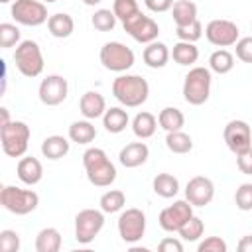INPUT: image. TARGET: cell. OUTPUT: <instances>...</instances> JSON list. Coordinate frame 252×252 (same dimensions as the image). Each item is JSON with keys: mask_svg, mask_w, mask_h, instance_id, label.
Listing matches in <instances>:
<instances>
[{"mask_svg": "<svg viewBox=\"0 0 252 252\" xmlns=\"http://www.w3.org/2000/svg\"><path fill=\"white\" fill-rule=\"evenodd\" d=\"M112 94L122 106L136 108V106H142L148 100L150 85L140 75H128V73L118 75L112 81Z\"/></svg>", "mask_w": 252, "mask_h": 252, "instance_id": "6da1fadb", "label": "cell"}, {"mask_svg": "<svg viewBox=\"0 0 252 252\" xmlns=\"http://www.w3.org/2000/svg\"><path fill=\"white\" fill-rule=\"evenodd\" d=\"M83 167L94 187H110L116 179V167L102 148H89L83 154Z\"/></svg>", "mask_w": 252, "mask_h": 252, "instance_id": "7a4b0ae2", "label": "cell"}, {"mask_svg": "<svg viewBox=\"0 0 252 252\" xmlns=\"http://www.w3.org/2000/svg\"><path fill=\"white\" fill-rule=\"evenodd\" d=\"M213 75L209 67H191L183 79V98L193 106H201L211 96Z\"/></svg>", "mask_w": 252, "mask_h": 252, "instance_id": "3957f363", "label": "cell"}, {"mask_svg": "<svg viewBox=\"0 0 252 252\" xmlns=\"http://www.w3.org/2000/svg\"><path fill=\"white\" fill-rule=\"evenodd\" d=\"M32 130L22 120H10L8 124L0 126V142L2 150L10 158H22L28 152Z\"/></svg>", "mask_w": 252, "mask_h": 252, "instance_id": "277c9868", "label": "cell"}, {"mask_svg": "<svg viewBox=\"0 0 252 252\" xmlns=\"http://www.w3.org/2000/svg\"><path fill=\"white\" fill-rule=\"evenodd\" d=\"M0 205L14 215H30L39 205V195L32 189H22L16 185H4L0 189Z\"/></svg>", "mask_w": 252, "mask_h": 252, "instance_id": "5b68a950", "label": "cell"}, {"mask_svg": "<svg viewBox=\"0 0 252 252\" xmlns=\"http://www.w3.org/2000/svg\"><path fill=\"white\" fill-rule=\"evenodd\" d=\"M14 63L16 69L24 75V77H39L43 71V53L37 41L33 39H24L16 45L14 51Z\"/></svg>", "mask_w": 252, "mask_h": 252, "instance_id": "8992f818", "label": "cell"}, {"mask_svg": "<svg viewBox=\"0 0 252 252\" xmlns=\"http://www.w3.org/2000/svg\"><path fill=\"white\" fill-rule=\"evenodd\" d=\"M100 63L104 69L108 71H114V73H124L128 71L134 61H136V55L134 51L120 43V41H106L102 47H100Z\"/></svg>", "mask_w": 252, "mask_h": 252, "instance_id": "52a82bcc", "label": "cell"}, {"mask_svg": "<svg viewBox=\"0 0 252 252\" xmlns=\"http://www.w3.org/2000/svg\"><path fill=\"white\" fill-rule=\"evenodd\" d=\"M104 226V213L98 209H83L75 217V240L91 244Z\"/></svg>", "mask_w": 252, "mask_h": 252, "instance_id": "ba28073f", "label": "cell"}, {"mask_svg": "<svg viewBox=\"0 0 252 252\" xmlns=\"http://www.w3.org/2000/svg\"><path fill=\"white\" fill-rule=\"evenodd\" d=\"M12 18L16 20V24L22 26H41L49 20L47 16V6L41 0H14L12 8H10Z\"/></svg>", "mask_w": 252, "mask_h": 252, "instance_id": "9c48e42d", "label": "cell"}, {"mask_svg": "<svg viewBox=\"0 0 252 252\" xmlns=\"http://www.w3.org/2000/svg\"><path fill=\"white\" fill-rule=\"evenodd\" d=\"M146 232V215L142 209L130 207L126 211L120 213L118 217V234L124 242L134 244L138 240H142Z\"/></svg>", "mask_w": 252, "mask_h": 252, "instance_id": "30bf717a", "label": "cell"}, {"mask_svg": "<svg viewBox=\"0 0 252 252\" xmlns=\"http://www.w3.org/2000/svg\"><path fill=\"white\" fill-rule=\"evenodd\" d=\"M205 37L215 47H230L240 39V30L230 20H211L205 26Z\"/></svg>", "mask_w": 252, "mask_h": 252, "instance_id": "8fae6325", "label": "cell"}, {"mask_svg": "<svg viewBox=\"0 0 252 252\" xmlns=\"http://www.w3.org/2000/svg\"><path fill=\"white\" fill-rule=\"evenodd\" d=\"M122 26H124V32H126L132 39H136L138 43H146V45H148V43L156 41L158 35H159V26H158V22L152 20L150 16L142 14V12H138V14L132 16L130 20L122 22Z\"/></svg>", "mask_w": 252, "mask_h": 252, "instance_id": "7c38bea8", "label": "cell"}, {"mask_svg": "<svg viewBox=\"0 0 252 252\" xmlns=\"http://www.w3.org/2000/svg\"><path fill=\"white\" fill-rule=\"evenodd\" d=\"M193 217V205L187 199H179L173 205L161 209L158 222L165 232H179V228Z\"/></svg>", "mask_w": 252, "mask_h": 252, "instance_id": "4fadbf2b", "label": "cell"}, {"mask_svg": "<svg viewBox=\"0 0 252 252\" xmlns=\"http://www.w3.org/2000/svg\"><path fill=\"white\" fill-rule=\"evenodd\" d=\"M222 138H224L226 148L234 156L246 152L248 148H252V130H250V124L246 120H238V118L236 120H230L224 126Z\"/></svg>", "mask_w": 252, "mask_h": 252, "instance_id": "5bb4252c", "label": "cell"}, {"mask_svg": "<svg viewBox=\"0 0 252 252\" xmlns=\"http://www.w3.org/2000/svg\"><path fill=\"white\" fill-rule=\"evenodd\" d=\"M69 85L61 75H47L37 89V96L45 106H57L67 98Z\"/></svg>", "mask_w": 252, "mask_h": 252, "instance_id": "9a60e30c", "label": "cell"}, {"mask_svg": "<svg viewBox=\"0 0 252 252\" xmlns=\"http://www.w3.org/2000/svg\"><path fill=\"white\" fill-rule=\"evenodd\" d=\"M215 197V183L205 175H195L185 185V199L193 207H205Z\"/></svg>", "mask_w": 252, "mask_h": 252, "instance_id": "2e32d148", "label": "cell"}, {"mask_svg": "<svg viewBox=\"0 0 252 252\" xmlns=\"http://www.w3.org/2000/svg\"><path fill=\"white\" fill-rule=\"evenodd\" d=\"M148 158H150V148L144 142H130L118 154V161L128 169L144 165L148 161Z\"/></svg>", "mask_w": 252, "mask_h": 252, "instance_id": "e0dca14e", "label": "cell"}, {"mask_svg": "<svg viewBox=\"0 0 252 252\" xmlns=\"http://www.w3.org/2000/svg\"><path fill=\"white\" fill-rule=\"evenodd\" d=\"M16 175L26 185H37L43 177V165L33 156H22L16 165Z\"/></svg>", "mask_w": 252, "mask_h": 252, "instance_id": "ac0fdd59", "label": "cell"}, {"mask_svg": "<svg viewBox=\"0 0 252 252\" xmlns=\"http://www.w3.org/2000/svg\"><path fill=\"white\" fill-rule=\"evenodd\" d=\"M79 108H81V114L87 118V120H94V118H102V114L106 112V100L100 93L96 91H87L81 100H79Z\"/></svg>", "mask_w": 252, "mask_h": 252, "instance_id": "d6986e66", "label": "cell"}, {"mask_svg": "<svg viewBox=\"0 0 252 252\" xmlns=\"http://www.w3.org/2000/svg\"><path fill=\"white\" fill-rule=\"evenodd\" d=\"M169 57H171V51L167 49V45L163 41H158V39L152 41V43H148L144 47V51H142V59H144V63L150 69H161V67H165L167 61H169Z\"/></svg>", "mask_w": 252, "mask_h": 252, "instance_id": "ffe728a7", "label": "cell"}, {"mask_svg": "<svg viewBox=\"0 0 252 252\" xmlns=\"http://www.w3.org/2000/svg\"><path fill=\"white\" fill-rule=\"evenodd\" d=\"M47 30H49V33L53 37L65 39V37H69L75 32V20L69 14H65V12L51 14L49 20H47Z\"/></svg>", "mask_w": 252, "mask_h": 252, "instance_id": "44dd1931", "label": "cell"}, {"mask_svg": "<svg viewBox=\"0 0 252 252\" xmlns=\"http://www.w3.org/2000/svg\"><path fill=\"white\" fill-rule=\"evenodd\" d=\"M130 118H128V112L120 106H110L106 108V112L102 114V126L106 132L110 134H120L126 130Z\"/></svg>", "mask_w": 252, "mask_h": 252, "instance_id": "7402d4cb", "label": "cell"}, {"mask_svg": "<svg viewBox=\"0 0 252 252\" xmlns=\"http://www.w3.org/2000/svg\"><path fill=\"white\" fill-rule=\"evenodd\" d=\"M69 140L59 136V134H53V136H47L43 142H41V154L43 158L55 161V159H61L69 154Z\"/></svg>", "mask_w": 252, "mask_h": 252, "instance_id": "603a6c76", "label": "cell"}, {"mask_svg": "<svg viewBox=\"0 0 252 252\" xmlns=\"http://www.w3.org/2000/svg\"><path fill=\"white\" fill-rule=\"evenodd\" d=\"M156 128H158V118L152 114V112H138L134 118H132V132L136 138L140 140H148L156 134Z\"/></svg>", "mask_w": 252, "mask_h": 252, "instance_id": "cb8c5ba5", "label": "cell"}, {"mask_svg": "<svg viewBox=\"0 0 252 252\" xmlns=\"http://www.w3.org/2000/svg\"><path fill=\"white\" fill-rule=\"evenodd\" d=\"M61 244H63L61 232L57 228H53V226L41 228L37 232V236H35V250L37 252H59Z\"/></svg>", "mask_w": 252, "mask_h": 252, "instance_id": "d4e9b609", "label": "cell"}, {"mask_svg": "<svg viewBox=\"0 0 252 252\" xmlns=\"http://www.w3.org/2000/svg\"><path fill=\"white\" fill-rule=\"evenodd\" d=\"M96 138V128L93 126L91 120H75L71 126H69V140L75 142V144H81V146H87L91 144L93 140Z\"/></svg>", "mask_w": 252, "mask_h": 252, "instance_id": "484cf974", "label": "cell"}, {"mask_svg": "<svg viewBox=\"0 0 252 252\" xmlns=\"http://www.w3.org/2000/svg\"><path fill=\"white\" fill-rule=\"evenodd\" d=\"M171 57L177 65H183V67H191L193 63H197L199 59V49L195 43L191 41H177L171 49Z\"/></svg>", "mask_w": 252, "mask_h": 252, "instance_id": "4316f807", "label": "cell"}, {"mask_svg": "<svg viewBox=\"0 0 252 252\" xmlns=\"http://www.w3.org/2000/svg\"><path fill=\"white\" fill-rule=\"evenodd\" d=\"M152 187H154V193L163 199H171L179 193V181L171 173H158L152 181Z\"/></svg>", "mask_w": 252, "mask_h": 252, "instance_id": "83f0119b", "label": "cell"}, {"mask_svg": "<svg viewBox=\"0 0 252 252\" xmlns=\"http://www.w3.org/2000/svg\"><path fill=\"white\" fill-rule=\"evenodd\" d=\"M175 26H187L197 20V4L191 0H175L171 6Z\"/></svg>", "mask_w": 252, "mask_h": 252, "instance_id": "f1b7e54d", "label": "cell"}, {"mask_svg": "<svg viewBox=\"0 0 252 252\" xmlns=\"http://www.w3.org/2000/svg\"><path fill=\"white\" fill-rule=\"evenodd\" d=\"M158 124L165 130V132H175L181 130L185 126V116L179 108L175 106H165L159 114H158Z\"/></svg>", "mask_w": 252, "mask_h": 252, "instance_id": "f546056e", "label": "cell"}, {"mask_svg": "<svg viewBox=\"0 0 252 252\" xmlns=\"http://www.w3.org/2000/svg\"><path fill=\"white\" fill-rule=\"evenodd\" d=\"M232 67H234V55L228 49H220L219 47L217 51L211 53V57H209V69L213 73L226 75V73L232 71Z\"/></svg>", "mask_w": 252, "mask_h": 252, "instance_id": "4dcf8cb0", "label": "cell"}, {"mask_svg": "<svg viewBox=\"0 0 252 252\" xmlns=\"http://www.w3.org/2000/svg\"><path fill=\"white\" fill-rule=\"evenodd\" d=\"M165 146L169 152L173 154H189L193 150V140L189 134H185L183 130H175V132H167L165 136Z\"/></svg>", "mask_w": 252, "mask_h": 252, "instance_id": "1f68e13d", "label": "cell"}, {"mask_svg": "<svg viewBox=\"0 0 252 252\" xmlns=\"http://www.w3.org/2000/svg\"><path fill=\"white\" fill-rule=\"evenodd\" d=\"M98 205H100V211L106 213V215L118 213V211H122L124 205H126V195H124L120 189H110V191H106V193L100 195Z\"/></svg>", "mask_w": 252, "mask_h": 252, "instance_id": "d6a6232c", "label": "cell"}, {"mask_svg": "<svg viewBox=\"0 0 252 252\" xmlns=\"http://www.w3.org/2000/svg\"><path fill=\"white\" fill-rule=\"evenodd\" d=\"M116 20H118V18L114 16L112 10H108V8H98V10L93 14L91 24H93V28H94L96 32H112L114 26H116Z\"/></svg>", "mask_w": 252, "mask_h": 252, "instance_id": "836d02e7", "label": "cell"}, {"mask_svg": "<svg viewBox=\"0 0 252 252\" xmlns=\"http://www.w3.org/2000/svg\"><path fill=\"white\" fill-rule=\"evenodd\" d=\"M203 232H205V224H203V220H201L199 217H195V215L179 228V236H181V240H185V242H195V240H199V238L203 236Z\"/></svg>", "mask_w": 252, "mask_h": 252, "instance_id": "e575fe53", "label": "cell"}, {"mask_svg": "<svg viewBox=\"0 0 252 252\" xmlns=\"http://www.w3.org/2000/svg\"><path fill=\"white\" fill-rule=\"evenodd\" d=\"M175 35L179 37V41H191V43H195L203 35V24L197 18L195 22H191L187 26H175Z\"/></svg>", "mask_w": 252, "mask_h": 252, "instance_id": "d590c367", "label": "cell"}, {"mask_svg": "<svg viewBox=\"0 0 252 252\" xmlns=\"http://www.w3.org/2000/svg\"><path fill=\"white\" fill-rule=\"evenodd\" d=\"M20 35H22L20 28L16 24H8V22L0 24V47L2 49H10V47L18 45L20 43Z\"/></svg>", "mask_w": 252, "mask_h": 252, "instance_id": "8d00e7d4", "label": "cell"}, {"mask_svg": "<svg viewBox=\"0 0 252 252\" xmlns=\"http://www.w3.org/2000/svg\"><path fill=\"white\" fill-rule=\"evenodd\" d=\"M112 12L120 22H126V20H130L132 16H136L140 12V6H138L136 0H114Z\"/></svg>", "mask_w": 252, "mask_h": 252, "instance_id": "74e56055", "label": "cell"}, {"mask_svg": "<svg viewBox=\"0 0 252 252\" xmlns=\"http://www.w3.org/2000/svg\"><path fill=\"white\" fill-rule=\"evenodd\" d=\"M234 203H236V209L240 211H252V183L238 185L234 193Z\"/></svg>", "mask_w": 252, "mask_h": 252, "instance_id": "f35d334b", "label": "cell"}, {"mask_svg": "<svg viewBox=\"0 0 252 252\" xmlns=\"http://www.w3.org/2000/svg\"><path fill=\"white\" fill-rule=\"evenodd\" d=\"M0 250L2 252H18L20 250V234L16 230H2L0 232Z\"/></svg>", "mask_w": 252, "mask_h": 252, "instance_id": "ab89813d", "label": "cell"}, {"mask_svg": "<svg viewBox=\"0 0 252 252\" xmlns=\"http://www.w3.org/2000/svg\"><path fill=\"white\" fill-rule=\"evenodd\" d=\"M226 250H228V246L220 236H207L197 246V252H226Z\"/></svg>", "mask_w": 252, "mask_h": 252, "instance_id": "60d3db41", "label": "cell"}, {"mask_svg": "<svg viewBox=\"0 0 252 252\" xmlns=\"http://www.w3.org/2000/svg\"><path fill=\"white\" fill-rule=\"evenodd\" d=\"M234 45H236V57L242 63H252V35L240 37Z\"/></svg>", "mask_w": 252, "mask_h": 252, "instance_id": "b9f144b4", "label": "cell"}, {"mask_svg": "<svg viewBox=\"0 0 252 252\" xmlns=\"http://www.w3.org/2000/svg\"><path fill=\"white\" fill-rule=\"evenodd\" d=\"M236 165H238L240 173L252 175V148H248L242 154H236Z\"/></svg>", "mask_w": 252, "mask_h": 252, "instance_id": "7bdbcfd3", "label": "cell"}, {"mask_svg": "<svg viewBox=\"0 0 252 252\" xmlns=\"http://www.w3.org/2000/svg\"><path fill=\"white\" fill-rule=\"evenodd\" d=\"M158 250L159 252H183V242L177 238H163L158 244Z\"/></svg>", "mask_w": 252, "mask_h": 252, "instance_id": "ee69618b", "label": "cell"}, {"mask_svg": "<svg viewBox=\"0 0 252 252\" xmlns=\"http://www.w3.org/2000/svg\"><path fill=\"white\" fill-rule=\"evenodd\" d=\"M144 4H146L148 10H152V12H156V14H161V12L171 10L173 0H144Z\"/></svg>", "mask_w": 252, "mask_h": 252, "instance_id": "f6af8a7d", "label": "cell"}, {"mask_svg": "<svg viewBox=\"0 0 252 252\" xmlns=\"http://www.w3.org/2000/svg\"><path fill=\"white\" fill-rule=\"evenodd\" d=\"M238 250L240 252H252V236L250 234L248 236H242L238 240Z\"/></svg>", "mask_w": 252, "mask_h": 252, "instance_id": "bcb514c9", "label": "cell"}, {"mask_svg": "<svg viewBox=\"0 0 252 252\" xmlns=\"http://www.w3.org/2000/svg\"><path fill=\"white\" fill-rule=\"evenodd\" d=\"M0 116H2L0 126H4V124H8V122H10V112H8V108H6V106H2V108H0Z\"/></svg>", "mask_w": 252, "mask_h": 252, "instance_id": "7dc6e473", "label": "cell"}, {"mask_svg": "<svg viewBox=\"0 0 252 252\" xmlns=\"http://www.w3.org/2000/svg\"><path fill=\"white\" fill-rule=\"evenodd\" d=\"M83 2H85L87 6H96V4H100L102 0H83Z\"/></svg>", "mask_w": 252, "mask_h": 252, "instance_id": "c3c4849f", "label": "cell"}, {"mask_svg": "<svg viewBox=\"0 0 252 252\" xmlns=\"http://www.w3.org/2000/svg\"><path fill=\"white\" fill-rule=\"evenodd\" d=\"M43 4H53V2H57V0H41Z\"/></svg>", "mask_w": 252, "mask_h": 252, "instance_id": "681fc988", "label": "cell"}, {"mask_svg": "<svg viewBox=\"0 0 252 252\" xmlns=\"http://www.w3.org/2000/svg\"><path fill=\"white\" fill-rule=\"evenodd\" d=\"M0 2H2V4H8V2H12V0H0Z\"/></svg>", "mask_w": 252, "mask_h": 252, "instance_id": "f907efd6", "label": "cell"}, {"mask_svg": "<svg viewBox=\"0 0 252 252\" xmlns=\"http://www.w3.org/2000/svg\"><path fill=\"white\" fill-rule=\"evenodd\" d=\"M250 26H252V24H250Z\"/></svg>", "mask_w": 252, "mask_h": 252, "instance_id": "816d5d0a", "label": "cell"}]
</instances>
